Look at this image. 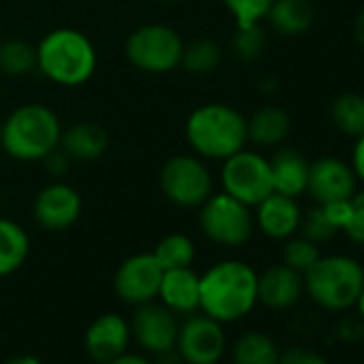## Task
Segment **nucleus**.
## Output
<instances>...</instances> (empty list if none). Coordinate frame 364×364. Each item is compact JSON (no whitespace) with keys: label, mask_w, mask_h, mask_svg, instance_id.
Returning <instances> with one entry per match:
<instances>
[{"label":"nucleus","mask_w":364,"mask_h":364,"mask_svg":"<svg viewBox=\"0 0 364 364\" xmlns=\"http://www.w3.org/2000/svg\"><path fill=\"white\" fill-rule=\"evenodd\" d=\"M332 124L347 137H358L364 133V97L355 92L338 95L330 105Z\"/></svg>","instance_id":"obj_25"},{"label":"nucleus","mask_w":364,"mask_h":364,"mask_svg":"<svg viewBox=\"0 0 364 364\" xmlns=\"http://www.w3.org/2000/svg\"><path fill=\"white\" fill-rule=\"evenodd\" d=\"M266 18L279 35L298 37L311 28L315 11L311 0H274Z\"/></svg>","instance_id":"obj_22"},{"label":"nucleus","mask_w":364,"mask_h":364,"mask_svg":"<svg viewBox=\"0 0 364 364\" xmlns=\"http://www.w3.org/2000/svg\"><path fill=\"white\" fill-rule=\"evenodd\" d=\"M152 364H185V360L180 358V353H178L176 347H173V349H169V351L156 353V362H152Z\"/></svg>","instance_id":"obj_39"},{"label":"nucleus","mask_w":364,"mask_h":364,"mask_svg":"<svg viewBox=\"0 0 364 364\" xmlns=\"http://www.w3.org/2000/svg\"><path fill=\"white\" fill-rule=\"evenodd\" d=\"M31 238L22 225L0 217V279L20 270L28 257Z\"/></svg>","instance_id":"obj_23"},{"label":"nucleus","mask_w":364,"mask_h":364,"mask_svg":"<svg viewBox=\"0 0 364 364\" xmlns=\"http://www.w3.org/2000/svg\"><path fill=\"white\" fill-rule=\"evenodd\" d=\"M156 298L173 313H196L200 309V274L191 266L163 270Z\"/></svg>","instance_id":"obj_18"},{"label":"nucleus","mask_w":364,"mask_h":364,"mask_svg":"<svg viewBox=\"0 0 364 364\" xmlns=\"http://www.w3.org/2000/svg\"><path fill=\"white\" fill-rule=\"evenodd\" d=\"M182 43L180 35L163 24H146L133 31L124 43L127 60L144 71V73H169L180 67L182 58Z\"/></svg>","instance_id":"obj_6"},{"label":"nucleus","mask_w":364,"mask_h":364,"mask_svg":"<svg viewBox=\"0 0 364 364\" xmlns=\"http://www.w3.org/2000/svg\"><path fill=\"white\" fill-rule=\"evenodd\" d=\"M349 206H351V215H349V221L345 225V234L360 247H364V189L362 191H355L349 200Z\"/></svg>","instance_id":"obj_33"},{"label":"nucleus","mask_w":364,"mask_h":364,"mask_svg":"<svg viewBox=\"0 0 364 364\" xmlns=\"http://www.w3.org/2000/svg\"><path fill=\"white\" fill-rule=\"evenodd\" d=\"M281 349L274 338L259 330L245 332L232 349L234 364H279Z\"/></svg>","instance_id":"obj_24"},{"label":"nucleus","mask_w":364,"mask_h":364,"mask_svg":"<svg viewBox=\"0 0 364 364\" xmlns=\"http://www.w3.org/2000/svg\"><path fill=\"white\" fill-rule=\"evenodd\" d=\"M37 69L58 86H82L97 71V50L84 33L56 28L37 46Z\"/></svg>","instance_id":"obj_3"},{"label":"nucleus","mask_w":364,"mask_h":364,"mask_svg":"<svg viewBox=\"0 0 364 364\" xmlns=\"http://www.w3.org/2000/svg\"><path fill=\"white\" fill-rule=\"evenodd\" d=\"M221 185L225 193L240 200L249 208H255L274 191L270 159L255 150H238L236 154L223 161Z\"/></svg>","instance_id":"obj_8"},{"label":"nucleus","mask_w":364,"mask_h":364,"mask_svg":"<svg viewBox=\"0 0 364 364\" xmlns=\"http://www.w3.org/2000/svg\"><path fill=\"white\" fill-rule=\"evenodd\" d=\"M272 171V189L274 193L287 198H300L306 193V180H309V161L302 152L294 148H281L270 159Z\"/></svg>","instance_id":"obj_19"},{"label":"nucleus","mask_w":364,"mask_h":364,"mask_svg":"<svg viewBox=\"0 0 364 364\" xmlns=\"http://www.w3.org/2000/svg\"><path fill=\"white\" fill-rule=\"evenodd\" d=\"M161 189L180 208H200L213 196V176L202 156L178 154L161 169Z\"/></svg>","instance_id":"obj_9"},{"label":"nucleus","mask_w":364,"mask_h":364,"mask_svg":"<svg viewBox=\"0 0 364 364\" xmlns=\"http://www.w3.org/2000/svg\"><path fill=\"white\" fill-rule=\"evenodd\" d=\"M274 0H223L225 9L236 20V28L253 26L266 20Z\"/></svg>","instance_id":"obj_30"},{"label":"nucleus","mask_w":364,"mask_h":364,"mask_svg":"<svg viewBox=\"0 0 364 364\" xmlns=\"http://www.w3.org/2000/svg\"><path fill=\"white\" fill-rule=\"evenodd\" d=\"M0 137H3V122H0Z\"/></svg>","instance_id":"obj_43"},{"label":"nucleus","mask_w":364,"mask_h":364,"mask_svg":"<svg viewBox=\"0 0 364 364\" xmlns=\"http://www.w3.org/2000/svg\"><path fill=\"white\" fill-rule=\"evenodd\" d=\"M107 364H152L148 358H144V355H139V353H120L118 358H114V360H109Z\"/></svg>","instance_id":"obj_38"},{"label":"nucleus","mask_w":364,"mask_h":364,"mask_svg":"<svg viewBox=\"0 0 364 364\" xmlns=\"http://www.w3.org/2000/svg\"><path fill=\"white\" fill-rule=\"evenodd\" d=\"M163 3H171V0H163Z\"/></svg>","instance_id":"obj_45"},{"label":"nucleus","mask_w":364,"mask_h":364,"mask_svg":"<svg viewBox=\"0 0 364 364\" xmlns=\"http://www.w3.org/2000/svg\"><path fill=\"white\" fill-rule=\"evenodd\" d=\"M3 364H41V360H39V358H35V355L24 353V355H14V358L5 360Z\"/></svg>","instance_id":"obj_41"},{"label":"nucleus","mask_w":364,"mask_h":364,"mask_svg":"<svg viewBox=\"0 0 364 364\" xmlns=\"http://www.w3.org/2000/svg\"><path fill=\"white\" fill-rule=\"evenodd\" d=\"M279 364H328V360L309 347H289L287 351H281Z\"/></svg>","instance_id":"obj_34"},{"label":"nucleus","mask_w":364,"mask_h":364,"mask_svg":"<svg viewBox=\"0 0 364 364\" xmlns=\"http://www.w3.org/2000/svg\"><path fill=\"white\" fill-rule=\"evenodd\" d=\"M131 336L137 341V345L150 353H163L176 347L178 341V328L176 313L169 311L165 304L144 302L135 309L133 319L129 323Z\"/></svg>","instance_id":"obj_13"},{"label":"nucleus","mask_w":364,"mask_h":364,"mask_svg":"<svg viewBox=\"0 0 364 364\" xmlns=\"http://www.w3.org/2000/svg\"><path fill=\"white\" fill-rule=\"evenodd\" d=\"M253 219L264 236L272 240H287L296 236V232L300 230L302 210L296 198H287L272 191L266 200H262L255 206Z\"/></svg>","instance_id":"obj_16"},{"label":"nucleus","mask_w":364,"mask_h":364,"mask_svg":"<svg viewBox=\"0 0 364 364\" xmlns=\"http://www.w3.org/2000/svg\"><path fill=\"white\" fill-rule=\"evenodd\" d=\"M43 163H46L48 171H50L54 178H63V176L69 171V167H71V156L58 146L56 150H52V152L43 159Z\"/></svg>","instance_id":"obj_36"},{"label":"nucleus","mask_w":364,"mask_h":364,"mask_svg":"<svg viewBox=\"0 0 364 364\" xmlns=\"http://www.w3.org/2000/svg\"><path fill=\"white\" fill-rule=\"evenodd\" d=\"M63 124L54 109L43 103L16 107L3 122L0 146L16 161H43L60 146Z\"/></svg>","instance_id":"obj_2"},{"label":"nucleus","mask_w":364,"mask_h":364,"mask_svg":"<svg viewBox=\"0 0 364 364\" xmlns=\"http://www.w3.org/2000/svg\"><path fill=\"white\" fill-rule=\"evenodd\" d=\"M319 259V247L304 236H291L283 249V264L304 274Z\"/></svg>","instance_id":"obj_29"},{"label":"nucleus","mask_w":364,"mask_h":364,"mask_svg":"<svg viewBox=\"0 0 364 364\" xmlns=\"http://www.w3.org/2000/svg\"><path fill=\"white\" fill-rule=\"evenodd\" d=\"M351 200V198H349ZM349 200H341V202H330V204H323L321 210L326 213L328 221L338 230L343 232L347 221H349V215H351V206H349Z\"/></svg>","instance_id":"obj_35"},{"label":"nucleus","mask_w":364,"mask_h":364,"mask_svg":"<svg viewBox=\"0 0 364 364\" xmlns=\"http://www.w3.org/2000/svg\"><path fill=\"white\" fill-rule=\"evenodd\" d=\"M228 347L223 323L208 315H193L178 328L176 351L185 364H217Z\"/></svg>","instance_id":"obj_10"},{"label":"nucleus","mask_w":364,"mask_h":364,"mask_svg":"<svg viewBox=\"0 0 364 364\" xmlns=\"http://www.w3.org/2000/svg\"><path fill=\"white\" fill-rule=\"evenodd\" d=\"M107 131L97 122H75L63 129L60 148L71 156V161H97L107 150Z\"/></svg>","instance_id":"obj_20"},{"label":"nucleus","mask_w":364,"mask_h":364,"mask_svg":"<svg viewBox=\"0 0 364 364\" xmlns=\"http://www.w3.org/2000/svg\"><path fill=\"white\" fill-rule=\"evenodd\" d=\"M0 43H3V35H0Z\"/></svg>","instance_id":"obj_44"},{"label":"nucleus","mask_w":364,"mask_h":364,"mask_svg":"<svg viewBox=\"0 0 364 364\" xmlns=\"http://www.w3.org/2000/svg\"><path fill=\"white\" fill-rule=\"evenodd\" d=\"M200 228L215 245L242 247L253 234L255 219L247 204L221 191L200 206Z\"/></svg>","instance_id":"obj_7"},{"label":"nucleus","mask_w":364,"mask_h":364,"mask_svg":"<svg viewBox=\"0 0 364 364\" xmlns=\"http://www.w3.org/2000/svg\"><path fill=\"white\" fill-rule=\"evenodd\" d=\"M257 304V272L240 259H223L200 277V309L204 315L232 323Z\"/></svg>","instance_id":"obj_1"},{"label":"nucleus","mask_w":364,"mask_h":364,"mask_svg":"<svg viewBox=\"0 0 364 364\" xmlns=\"http://www.w3.org/2000/svg\"><path fill=\"white\" fill-rule=\"evenodd\" d=\"M232 48H234V54L240 60H255V58H259L264 48H266V37H264V31L259 28V24L238 28L236 35H234Z\"/></svg>","instance_id":"obj_32"},{"label":"nucleus","mask_w":364,"mask_h":364,"mask_svg":"<svg viewBox=\"0 0 364 364\" xmlns=\"http://www.w3.org/2000/svg\"><path fill=\"white\" fill-rule=\"evenodd\" d=\"M304 291L326 311H347L364 285V268L349 255H326L302 274Z\"/></svg>","instance_id":"obj_5"},{"label":"nucleus","mask_w":364,"mask_h":364,"mask_svg":"<svg viewBox=\"0 0 364 364\" xmlns=\"http://www.w3.org/2000/svg\"><path fill=\"white\" fill-rule=\"evenodd\" d=\"M351 169L355 173V178L364 185V133L355 137L353 150H351Z\"/></svg>","instance_id":"obj_37"},{"label":"nucleus","mask_w":364,"mask_h":364,"mask_svg":"<svg viewBox=\"0 0 364 364\" xmlns=\"http://www.w3.org/2000/svg\"><path fill=\"white\" fill-rule=\"evenodd\" d=\"M221 63V48L213 39H196L182 50L180 65L193 75H208Z\"/></svg>","instance_id":"obj_28"},{"label":"nucleus","mask_w":364,"mask_h":364,"mask_svg":"<svg viewBox=\"0 0 364 364\" xmlns=\"http://www.w3.org/2000/svg\"><path fill=\"white\" fill-rule=\"evenodd\" d=\"M163 268L152 253H137L127 257L114 277L116 296L133 306L152 302L159 296Z\"/></svg>","instance_id":"obj_11"},{"label":"nucleus","mask_w":364,"mask_h":364,"mask_svg":"<svg viewBox=\"0 0 364 364\" xmlns=\"http://www.w3.org/2000/svg\"><path fill=\"white\" fill-rule=\"evenodd\" d=\"M353 306L358 309V315H360V319L364 321V285H362L360 296H358V300H355V304H353Z\"/></svg>","instance_id":"obj_42"},{"label":"nucleus","mask_w":364,"mask_h":364,"mask_svg":"<svg viewBox=\"0 0 364 364\" xmlns=\"http://www.w3.org/2000/svg\"><path fill=\"white\" fill-rule=\"evenodd\" d=\"M37 69V48L22 39L0 43V71L11 77L28 75Z\"/></svg>","instance_id":"obj_27"},{"label":"nucleus","mask_w":364,"mask_h":364,"mask_svg":"<svg viewBox=\"0 0 364 364\" xmlns=\"http://www.w3.org/2000/svg\"><path fill=\"white\" fill-rule=\"evenodd\" d=\"M131 341V328L118 313H103L86 330L84 336V347L88 355L99 362L107 364L109 360L118 358L120 353L127 351Z\"/></svg>","instance_id":"obj_15"},{"label":"nucleus","mask_w":364,"mask_h":364,"mask_svg":"<svg viewBox=\"0 0 364 364\" xmlns=\"http://www.w3.org/2000/svg\"><path fill=\"white\" fill-rule=\"evenodd\" d=\"M33 215L43 230H69L82 215V198L67 182H52L35 198Z\"/></svg>","instance_id":"obj_14"},{"label":"nucleus","mask_w":364,"mask_h":364,"mask_svg":"<svg viewBox=\"0 0 364 364\" xmlns=\"http://www.w3.org/2000/svg\"><path fill=\"white\" fill-rule=\"evenodd\" d=\"M304 294L302 274L285 264L270 266L257 274V302L272 311H285L298 304Z\"/></svg>","instance_id":"obj_17"},{"label":"nucleus","mask_w":364,"mask_h":364,"mask_svg":"<svg viewBox=\"0 0 364 364\" xmlns=\"http://www.w3.org/2000/svg\"><path fill=\"white\" fill-rule=\"evenodd\" d=\"M353 37H355V41L364 48V7L360 9V14H358L355 20H353Z\"/></svg>","instance_id":"obj_40"},{"label":"nucleus","mask_w":364,"mask_h":364,"mask_svg":"<svg viewBox=\"0 0 364 364\" xmlns=\"http://www.w3.org/2000/svg\"><path fill=\"white\" fill-rule=\"evenodd\" d=\"M291 129L289 114L281 107L268 105L257 109L249 120H247V137L249 141L257 146H279Z\"/></svg>","instance_id":"obj_21"},{"label":"nucleus","mask_w":364,"mask_h":364,"mask_svg":"<svg viewBox=\"0 0 364 364\" xmlns=\"http://www.w3.org/2000/svg\"><path fill=\"white\" fill-rule=\"evenodd\" d=\"M358 191V178L349 163L336 156H319L309 163L306 193L317 206L349 200Z\"/></svg>","instance_id":"obj_12"},{"label":"nucleus","mask_w":364,"mask_h":364,"mask_svg":"<svg viewBox=\"0 0 364 364\" xmlns=\"http://www.w3.org/2000/svg\"><path fill=\"white\" fill-rule=\"evenodd\" d=\"M298 232H302V236L309 238L315 245L328 242V240H332L338 234V230L328 221V217L321 210V206H315V208H311L309 213L302 215Z\"/></svg>","instance_id":"obj_31"},{"label":"nucleus","mask_w":364,"mask_h":364,"mask_svg":"<svg viewBox=\"0 0 364 364\" xmlns=\"http://www.w3.org/2000/svg\"><path fill=\"white\" fill-rule=\"evenodd\" d=\"M185 133L196 154L213 161L230 159L249 141L247 118L225 103H206L193 109Z\"/></svg>","instance_id":"obj_4"},{"label":"nucleus","mask_w":364,"mask_h":364,"mask_svg":"<svg viewBox=\"0 0 364 364\" xmlns=\"http://www.w3.org/2000/svg\"><path fill=\"white\" fill-rule=\"evenodd\" d=\"M152 255L156 257L163 270L187 268L196 259V245L185 234H167L165 238L156 242Z\"/></svg>","instance_id":"obj_26"}]
</instances>
